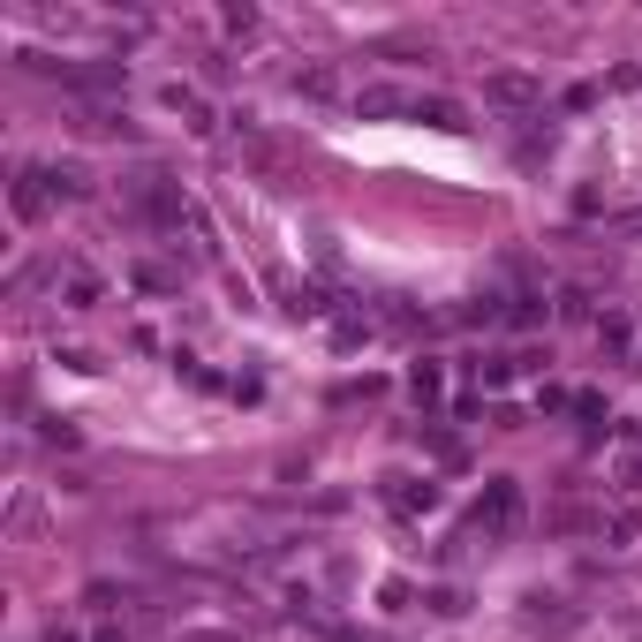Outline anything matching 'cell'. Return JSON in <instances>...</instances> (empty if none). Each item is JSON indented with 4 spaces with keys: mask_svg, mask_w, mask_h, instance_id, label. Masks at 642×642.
Here are the masks:
<instances>
[{
    "mask_svg": "<svg viewBox=\"0 0 642 642\" xmlns=\"http://www.w3.org/2000/svg\"><path fill=\"white\" fill-rule=\"evenodd\" d=\"M514 514H522V491H514V476H491L484 499H476V529H514Z\"/></svg>",
    "mask_w": 642,
    "mask_h": 642,
    "instance_id": "cell-1",
    "label": "cell"
},
{
    "mask_svg": "<svg viewBox=\"0 0 642 642\" xmlns=\"http://www.w3.org/2000/svg\"><path fill=\"white\" fill-rule=\"evenodd\" d=\"M484 99H499V106H537L544 84L529 76V68H499V76H484Z\"/></svg>",
    "mask_w": 642,
    "mask_h": 642,
    "instance_id": "cell-2",
    "label": "cell"
},
{
    "mask_svg": "<svg viewBox=\"0 0 642 642\" xmlns=\"http://www.w3.org/2000/svg\"><path fill=\"white\" fill-rule=\"evenodd\" d=\"M46 204H53V182H46L38 167H23V174H16V220H38Z\"/></svg>",
    "mask_w": 642,
    "mask_h": 642,
    "instance_id": "cell-3",
    "label": "cell"
},
{
    "mask_svg": "<svg viewBox=\"0 0 642 642\" xmlns=\"http://www.w3.org/2000/svg\"><path fill=\"white\" fill-rule=\"evenodd\" d=\"M416 121H431V129H469V114H461L454 99H416Z\"/></svg>",
    "mask_w": 642,
    "mask_h": 642,
    "instance_id": "cell-4",
    "label": "cell"
},
{
    "mask_svg": "<svg viewBox=\"0 0 642 642\" xmlns=\"http://www.w3.org/2000/svg\"><path fill=\"white\" fill-rule=\"evenodd\" d=\"M355 106H363V114H401V106H408V114H416V99H401V91H393V84H371V91H363V99H355Z\"/></svg>",
    "mask_w": 642,
    "mask_h": 642,
    "instance_id": "cell-5",
    "label": "cell"
},
{
    "mask_svg": "<svg viewBox=\"0 0 642 642\" xmlns=\"http://www.w3.org/2000/svg\"><path fill=\"white\" fill-rule=\"evenodd\" d=\"M167 106H174V114L189 121V129H204V121H212V114H204V99H197L189 84H167Z\"/></svg>",
    "mask_w": 642,
    "mask_h": 642,
    "instance_id": "cell-6",
    "label": "cell"
},
{
    "mask_svg": "<svg viewBox=\"0 0 642 642\" xmlns=\"http://www.w3.org/2000/svg\"><path fill=\"white\" fill-rule=\"evenodd\" d=\"M68 303L91 310V303H99V280H91V272H68Z\"/></svg>",
    "mask_w": 642,
    "mask_h": 642,
    "instance_id": "cell-7",
    "label": "cell"
},
{
    "mask_svg": "<svg viewBox=\"0 0 642 642\" xmlns=\"http://www.w3.org/2000/svg\"><path fill=\"white\" fill-rule=\"evenodd\" d=\"M597 340H605L612 355H627V325H620V318H605V325H597Z\"/></svg>",
    "mask_w": 642,
    "mask_h": 642,
    "instance_id": "cell-8",
    "label": "cell"
}]
</instances>
